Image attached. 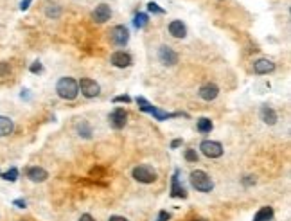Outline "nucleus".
Here are the masks:
<instances>
[{
    "label": "nucleus",
    "mask_w": 291,
    "mask_h": 221,
    "mask_svg": "<svg viewBox=\"0 0 291 221\" xmlns=\"http://www.w3.org/2000/svg\"><path fill=\"white\" fill-rule=\"evenodd\" d=\"M114 101H115V103H129V101H131V97H129V95H119V97H115Z\"/></svg>",
    "instance_id": "31"
},
{
    "label": "nucleus",
    "mask_w": 291,
    "mask_h": 221,
    "mask_svg": "<svg viewBox=\"0 0 291 221\" xmlns=\"http://www.w3.org/2000/svg\"><path fill=\"white\" fill-rule=\"evenodd\" d=\"M0 177L4 178L5 182H16V178H18V169H16V167H11L9 171H5L4 175H0Z\"/></svg>",
    "instance_id": "23"
},
{
    "label": "nucleus",
    "mask_w": 291,
    "mask_h": 221,
    "mask_svg": "<svg viewBox=\"0 0 291 221\" xmlns=\"http://www.w3.org/2000/svg\"><path fill=\"white\" fill-rule=\"evenodd\" d=\"M78 135L83 138H92V135H94V132H92V126H90L86 121H81V123L78 124Z\"/></svg>",
    "instance_id": "20"
},
{
    "label": "nucleus",
    "mask_w": 291,
    "mask_h": 221,
    "mask_svg": "<svg viewBox=\"0 0 291 221\" xmlns=\"http://www.w3.org/2000/svg\"><path fill=\"white\" fill-rule=\"evenodd\" d=\"M108 123L114 130H121L128 123V112L124 108H115L114 112L108 115Z\"/></svg>",
    "instance_id": "7"
},
{
    "label": "nucleus",
    "mask_w": 291,
    "mask_h": 221,
    "mask_svg": "<svg viewBox=\"0 0 291 221\" xmlns=\"http://www.w3.org/2000/svg\"><path fill=\"white\" fill-rule=\"evenodd\" d=\"M180 171H174L173 183H171V196L173 198H187V191L180 185Z\"/></svg>",
    "instance_id": "15"
},
{
    "label": "nucleus",
    "mask_w": 291,
    "mask_h": 221,
    "mask_svg": "<svg viewBox=\"0 0 291 221\" xmlns=\"http://www.w3.org/2000/svg\"><path fill=\"white\" fill-rule=\"evenodd\" d=\"M183 157H185V160H187V162H198V153H196V149H185Z\"/></svg>",
    "instance_id": "25"
},
{
    "label": "nucleus",
    "mask_w": 291,
    "mask_h": 221,
    "mask_svg": "<svg viewBox=\"0 0 291 221\" xmlns=\"http://www.w3.org/2000/svg\"><path fill=\"white\" fill-rule=\"evenodd\" d=\"M200 149H202L203 155L208 158H219V157H223V151H225L221 144L216 142V140H203V142L200 144Z\"/></svg>",
    "instance_id": "6"
},
{
    "label": "nucleus",
    "mask_w": 291,
    "mask_h": 221,
    "mask_svg": "<svg viewBox=\"0 0 291 221\" xmlns=\"http://www.w3.org/2000/svg\"><path fill=\"white\" fill-rule=\"evenodd\" d=\"M0 175H2V173H0Z\"/></svg>",
    "instance_id": "38"
},
{
    "label": "nucleus",
    "mask_w": 291,
    "mask_h": 221,
    "mask_svg": "<svg viewBox=\"0 0 291 221\" xmlns=\"http://www.w3.org/2000/svg\"><path fill=\"white\" fill-rule=\"evenodd\" d=\"M11 74V65L5 61H0V78H7Z\"/></svg>",
    "instance_id": "26"
},
{
    "label": "nucleus",
    "mask_w": 291,
    "mask_h": 221,
    "mask_svg": "<svg viewBox=\"0 0 291 221\" xmlns=\"http://www.w3.org/2000/svg\"><path fill=\"white\" fill-rule=\"evenodd\" d=\"M137 104H138V108L142 110V112H146V113H149V112H151V108H153V104H149L144 97H138L137 99Z\"/></svg>",
    "instance_id": "24"
},
{
    "label": "nucleus",
    "mask_w": 291,
    "mask_h": 221,
    "mask_svg": "<svg viewBox=\"0 0 291 221\" xmlns=\"http://www.w3.org/2000/svg\"><path fill=\"white\" fill-rule=\"evenodd\" d=\"M110 16H112V9H110V5H106V4L97 5L94 9V13H92V18H94V22H97V24L108 22Z\"/></svg>",
    "instance_id": "12"
},
{
    "label": "nucleus",
    "mask_w": 291,
    "mask_h": 221,
    "mask_svg": "<svg viewBox=\"0 0 291 221\" xmlns=\"http://www.w3.org/2000/svg\"><path fill=\"white\" fill-rule=\"evenodd\" d=\"M148 24H149V16L146 15V13H137V15H135L133 25L137 27V29H144Z\"/></svg>",
    "instance_id": "21"
},
{
    "label": "nucleus",
    "mask_w": 291,
    "mask_h": 221,
    "mask_svg": "<svg viewBox=\"0 0 291 221\" xmlns=\"http://www.w3.org/2000/svg\"><path fill=\"white\" fill-rule=\"evenodd\" d=\"M255 177H250V175H248V177H245L243 178V185L245 187H250V185H255Z\"/></svg>",
    "instance_id": "29"
},
{
    "label": "nucleus",
    "mask_w": 291,
    "mask_h": 221,
    "mask_svg": "<svg viewBox=\"0 0 291 221\" xmlns=\"http://www.w3.org/2000/svg\"><path fill=\"white\" fill-rule=\"evenodd\" d=\"M169 220H171V214H169V212H166V211H160L157 221H169Z\"/></svg>",
    "instance_id": "30"
},
{
    "label": "nucleus",
    "mask_w": 291,
    "mask_h": 221,
    "mask_svg": "<svg viewBox=\"0 0 291 221\" xmlns=\"http://www.w3.org/2000/svg\"><path fill=\"white\" fill-rule=\"evenodd\" d=\"M27 178H29L31 182L42 183V182H45V180L49 178V173L45 171L43 167L35 166V167H29V169H27Z\"/></svg>",
    "instance_id": "13"
},
{
    "label": "nucleus",
    "mask_w": 291,
    "mask_h": 221,
    "mask_svg": "<svg viewBox=\"0 0 291 221\" xmlns=\"http://www.w3.org/2000/svg\"><path fill=\"white\" fill-rule=\"evenodd\" d=\"M15 132V123L13 119L0 115V137H9L11 133Z\"/></svg>",
    "instance_id": "16"
},
{
    "label": "nucleus",
    "mask_w": 291,
    "mask_h": 221,
    "mask_svg": "<svg viewBox=\"0 0 291 221\" xmlns=\"http://www.w3.org/2000/svg\"><path fill=\"white\" fill-rule=\"evenodd\" d=\"M31 2H33V0H22V4H20V9H22V11H27V9H29Z\"/></svg>",
    "instance_id": "32"
},
{
    "label": "nucleus",
    "mask_w": 291,
    "mask_h": 221,
    "mask_svg": "<svg viewBox=\"0 0 291 221\" xmlns=\"http://www.w3.org/2000/svg\"><path fill=\"white\" fill-rule=\"evenodd\" d=\"M275 70V63H273L272 59L268 58H261L257 59L255 63H253V72L259 74V76H264V74H270Z\"/></svg>",
    "instance_id": "11"
},
{
    "label": "nucleus",
    "mask_w": 291,
    "mask_h": 221,
    "mask_svg": "<svg viewBox=\"0 0 291 221\" xmlns=\"http://www.w3.org/2000/svg\"><path fill=\"white\" fill-rule=\"evenodd\" d=\"M169 35L174 36V38H185L187 36V27H185L182 20H173L169 24Z\"/></svg>",
    "instance_id": "14"
},
{
    "label": "nucleus",
    "mask_w": 291,
    "mask_h": 221,
    "mask_svg": "<svg viewBox=\"0 0 291 221\" xmlns=\"http://www.w3.org/2000/svg\"><path fill=\"white\" fill-rule=\"evenodd\" d=\"M259 117H261L262 123L270 124V126H273L277 123V113L272 106H262L261 112H259Z\"/></svg>",
    "instance_id": "17"
},
{
    "label": "nucleus",
    "mask_w": 291,
    "mask_h": 221,
    "mask_svg": "<svg viewBox=\"0 0 291 221\" xmlns=\"http://www.w3.org/2000/svg\"><path fill=\"white\" fill-rule=\"evenodd\" d=\"M189 180H191V185L200 192H210L214 189L212 178L208 177L205 171H202V169H194V171H191Z\"/></svg>",
    "instance_id": "2"
},
{
    "label": "nucleus",
    "mask_w": 291,
    "mask_h": 221,
    "mask_svg": "<svg viewBox=\"0 0 291 221\" xmlns=\"http://www.w3.org/2000/svg\"><path fill=\"white\" fill-rule=\"evenodd\" d=\"M15 203L16 207H18V209H25V207H27V203H25V200H15Z\"/></svg>",
    "instance_id": "33"
},
{
    "label": "nucleus",
    "mask_w": 291,
    "mask_h": 221,
    "mask_svg": "<svg viewBox=\"0 0 291 221\" xmlns=\"http://www.w3.org/2000/svg\"><path fill=\"white\" fill-rule=\"evenodd\" d=\"M273 220V207L266 205V207H261L257 214L253 216V221H272Z\"/></svg>",
    "instance_id": "18"
},
{
    "label": "nucleus",
    "mask_w": 291,
    "mask_h": 221,
    "mask_svg": "<svg viewBox=\"0 0 291 221\" xmlns=\"http://www.w3.org/2000/svg\"><path fill=\"white\" fill-rule=\"evenodd\" d=\"M198 95L203 99V101H214V99L219 95V87H217L216 83H205L203 87H200V90H198Z\"/></svg>",
    "instance_id": "9"
},
{
    "label": "nucleus",
    "mask_w": 291,
    "mask_h": 221,
    "mask_svg": "<svg viewBox=\"0 0 291 221\" xmlns=\"http://www.w3.org/2000/svg\"><path fill=\"white\" fill-rule=\"evenodd\" d=\"M29 70H31L33 74H42V72H43V65L40 63V61H35V63H33V65L29 67Z\"/></svg>",
    "instance_id": "28"
},
{
    "label": "nucleus",
    "mask_w": 291,
    "mask_h": 221,
    "mask_svg": "<svg viewBox=\"0 0 291 221\" xmlns=\"http://www.w3.org/2000/svg\"><path fill=\"white\" fill-rule=\"evenodd\" d=\"M45 15L49 16V18H58V16L61 15V7L56 4H49L45 7Z\"/></svg>",
    "instance_id": "22"
},
{
    "label": "nucleus",
    "mask_w": 291,
    "mask_h": 221,
    "mask_svg": "<svg viewBox=\"0 0 291 221\" xmlns=\"http://www.w3.org/2000/svg\"><path fill=\"white\" fill-rule=\"evenodd\" d=\"M56 92L61 99L65 101H74L78 97L79 93V87H78V81L74 78H61L56 83Z\"/></svg>",
    "instance_id": "1"
},
{
    "label": "nucleus",
    "mask_w": 291,
    "mask_h": 221,
    "mask_svg": "<svg viewBox=\"0 0 291 221\" xmlns=\"http://www.w3.org/2000/svg\"><path fill=\"white\" fill-rule=\"evenodd\" d=\"M196 128H198V132H202V133H210L214 128V124L208 117H202V119H198Z\"/></svg>",
    "instance_id": "19"
},
{
    "label": "nucleus",
    "mask_w": 291,
    "mask_h": 221,
    "mask_svg": "<svg viewBox=\"0 0 291 221\" xmlns=\"http://www.w3.org/2000/svg\"><path fill=\"white\" fill-rule=\"evenodd\" d=\"M79 90H81V93H83L86 99H94L97 97L99 93H101V87H99L97 81H94V79L90 78H83L81 81L78 83Z\"/></svg>",
    "instance_id": "5"
},
{
    "label": "nucleus",
    "mask_w": 291,
    "mask_h": 221,
    "mask_svg": "<svg viewBox=\"0 0 291 221\" xmlns=\"http://www.w3.org/2000/svg\"><path fill=\"white\" fill-rule=\"evenodd\" d=\"M108 221H129L128 218H124V216H112Z\"/></svg>",
    "instance_id": "35"
},
{
    "label": "nucleus",
    "mask_w": 291,
    "mask_h": 221,
    "mask_svg": "<svg viewBox=\"0 0 291 221\" xmlns=\"http://www.w3.org/2000/svg\"><path fill=\"white\" fill-rule=\"evenodd\" d=\"M79 221H95V220H94L92 214H83V216L79 218Z\"/></svg>",
    "instance_id": "34"
},
{
    "label": "nucleus",
    "mask_w": 291,
    "mask_h": 221,
    "mask_svg": "<svg viewBox=\"0 0 291 221\" xmlns=\"http://www.w3.org/2000/svg\"><path fill=\"white\" fill-rule=\"evenodd\" d=\"M131 177L137 180L138 183H153L155 180H157V173H155L153 167H149V166H137L131 171Z\"/></svg>",
    "instance_id": "3"
},
{
    "label": "nucleus",
    "mask_w": 291,
    "mask_h": 221,
    "mask_svg": "<svg viewBox=\"0 0 291 221\" xmlns=\"http://www.w3.org/2000/svg\"><path fill=\"white\" fill-rule=\"evenodd\" d=\"M110 42L117 47H124L129 42V31L126 25H115L110 29Z\"/></svg>",
    "instance_id": "4"
},
{
    "label": "nucleus",
    "mask_w": 291,
    "mask_h": 221,
    "mask_svg": "<svg viewBox=\"0 0 291 221\" xmlns=\"http://www.w3.org/2000/svg\"><path fill=\"white\" fill-rule=\"evenodd\" d=\"M178 146H182V138H176V140L171 142V147H173V149H176Z\"/></svg>",
    "instance_id": "36"
},
{
    "label": "nucleus",
    "mask_w": 291,
    "mask_h": 221,
    "mask_svg": "<svg viewBox=\"0 0 291 221\" xmlns=\"http://www.w3.org/2000/svg\"><path fill=\"white\" fill-rule=\"evenodd\" d=\"M158 59H160V63L166 65V67H174V65L178 63V54L171 47L162 45V47L158 49Z\"/></svg>",
    "instance_id": "8"
},
{
    "label": "nucleus",
    "mask_w": 291,
    "mask_h": 221,
    "mask_svg": "<svg viewBox=\"0 0 291 221\" xmlns=\"http://www.w3.org/2000/svg\"><path fill=\"white\" fill-rule=\"evenodd\" d=\"M110 63L117 67V69H126V67L131 65V56L128 52H124V50H117V52L110 56Z\"/></svg>",
    "instance_id": "10"
},
{
    "label": "nucleus",
    "mask_w": 291,
    "mask_h": 221,
    "mask_svg": "<svg viewBox=\"0 0 291 221\" xmlns=\"http://www.w3.org/2000/svg\"><path fill=\"white\" fill-rule=\"evenodd\" d=\"M148 9L151 11V13H155V15H164V13H166V11H164L162 7H158V4H155V2H149Z\"/></svg>",
    "instance_id": "27"
},
{
    "label": "nucleus",
    "mask_w": 291,
    "mask_h": 221,
    "mask_svg": "<svg viewBox=\"0 0 291 221\" xmlns=\"http://www.w3.org/2000/svg\"><path fill=\"white\" fill-rule=\"evenodd\" d=\"M191 221H208V220H202V218H200V220H191Z\"/></svg>",
    "instance_id": "37"
}]
</instances>
